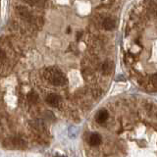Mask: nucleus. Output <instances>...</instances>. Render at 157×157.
Masks as SVG:
<instances>
[{
	"instance_id": "1",
	"label": "nucleus",
	"mask_w": 157,
	"mask_h": 157,
	"mask_svg": "<svg viewBox=\"0 0 157 157\" xmlns=\"http://www.w3.org/2000/svg\"><path fill=\"white\" fill-rule=\"evenodd\" d=\"M44 78L54 86H64L67 85L65 75L55 67H48L44 71Z\"/></svg>"
},
{
	"instance_id": "2",
	"label": "nucleus",
	"mask_w": 157,
	"mask_h": 157,
	"mask_svg": "<svg viewBox=\"0 0 157 157\" xmlns=\"http://www.w3.org/2000/svg\"><path fill=\"white\" fill-rule=\"evenodd\" d=\"M46 103L52 107H57L61 101V97L56 93H50L45 98Z\"/></svg>"
},
{
	"instance_id": "3",
	"label": "nucleus",
	"mask_w": 157,
	"mask_h": 157,
	"mask_svg": "<svg viewBox=\"0 0 157 157\" xmlns=\"http://www.w3.org/2000/svg\"><path fill=\"white\" fill-rule=\"evenodd\" d=\"M113 70H114V64L112 61L107 60V61H105L104 63H102L101 71H102V74H103V75H105V76L110 75V74L113 72Z\"/></svg>"
},
{
	"instance_id": "4",
	"label": "nucleus",
	"mask_w": 157,
	"mask_h": 157,
	"mask_svg": "<svg viewBox=\"0 0 157 157\" xmlns=\"http://www.w3.org/2000/svg\"><path fill=\"white\" fill-rule=\"evenodd\" d=\"M109 118V113L107 110L105 109H101L97 112L96 116H95V121L97 122L98 124H103L107 121V119Z\"/></svg>"
},
{
	"instance_id": "5",
	"label": "nucleus",
	"mask_w": 157,
	"mask_h": 157,
	"mask_svg": "<svg viewBox=\"0 0 157 157\" xmlns=\"http://www.w3.org/2000/svg\"><path fill=\"white\" fill-rule=\"evenodd\" d=\"M101 142H102V139H101V136L99 134L93 133V134H91V136H89L88 143L91 146H98L101 143Z\"/></svg>"
},
{
	"instance_id": "6",
	"label": "nucleus",
	"mask_w": 157,
	"mask_h": 157,
	"mask_svg": "<svg viewBox=\"0 0 157 157\" xmlns=\"http://www.w3.org/2000/svg\"><path fill=\"white\" fill-rule=\"evenodd\" d=\"M115 25H116V22L112 17H106L102 21V26L106 31H112L115 28Z\"/></svg>"
},
{
	"instance_id": "7",
	"label": "nucleus",
	"mask_w": 157,
	"mask_h": 157,
	"mask_svg": "<svg viewBox=\"0 0 157 157\" xmlns=\"http://www.w3.org/2000/svg\"><path fill=\"white\" fill-rule=\"evenodd\" d=\"M148 83H149V86H152L153 89L157 91V73L153 74V75L149 77Z\"/></svg>"
},
{
	"instance_id": "8",
	"label": "nucleus",
	"mask_w": 157,
	"mask_h": 157,
	"mask_svg": "<svg viewBox=\"0 0 157 157\" xmlns=\"http://www.w3.org/2000/svg\"><path fill=\"white\" fill-rule=\"evenodd\" d=\"M28 100L30 102H33V103H37L38 101V95L34 92H31V93L28 94Z\"/></svg>"
},
{
	"instance_id": "9",
	"label": "nucleus",
	"mask_w": 157,
	"mask_h": 157,
	"mask_svg": "<svg viewBox=\"0 0 157 157\" xmlns=\"http://www.w3.org/2000/svg\"><path fill=\"white\" fill-rule=\"evenodd\" d=\"M55 157H65V156H55Z\"/></svg>"
}]
</instances>
